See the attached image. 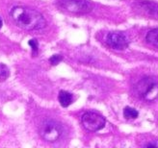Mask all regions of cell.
I'll return each mask as SVG.
<instances>
[{
	"label": "cell",
	"instance_id": "1",
	"mask_svg": "<svg viewBox=\"0 0 158 148\" xmlns=\"http://www.w3.org/2000/svg\"><path fill=\"white\" fill-rule=\"evenodd\" d=\"M11 18L15 24L24 30H41L46 26L44 18L38 11L28 7H14Z\"/></svg>",
	"mask_w": 158,
	"mask_h": 148
},
{
	"label": "cell",
	"instance_id": "2",
	"mask_svg": "<svg viewBox=\"0 0 158 148\" xmlns=\"http://www.w3.org/2000/svg\"><path fill=\"white\" fill-rule=\"evenodd\" d=\"M136 91L144 100L153 101L158 97V81L152 77L144 78L137 84Z\"/></svg>",
	"mask_w": 158,
	"mask_h": 148
},
{
	"label": "cell",
	"instance_id": "3",
	"mask_svg": "<svg viewBox=\"0 0 158 148\" xmlns=\"http://www.w3.org/2000/svg\"><path fill=\"white\" fill-rule=\"evenodd\" d=\"M39 133L44 141L54 142L58 141L62 136L63 127L59 122L52 119H47L41 124Z\"/></svg>",
	"mask_w": 158,
	"mask_h": 148
},
{
	"label": "cell",
	"instance_id": "4",
	"mask_svg": "<svg viewBox=\"0 0 158 148\" xmlns=\"http://www.w3.org/2000/svg\"><path fill=\"white\" fill-rule=\"evenodd\" d=\"M59 5L64 10L74 14H87L93 8L87 0H59Z\"/></svg>",
	"mask_w": 158,
	"mask_h": 148
},
{
	"label": "cell",
	"instance_id": "5",
	"mask_svg": "<svg viewBox=\"0 0 158 148\" xmlns=\"http://www.w3.org/2000/svg\"><path fill=\"white\" fill-rule=\"evenodd\" d=\"M81 120L84 128L91 132L99 131L105 126V118L97 113H93V112L85 113L82 115Z\"/></svg>",
	"mask_w": 158,
	"mask_h": 148
},
{
	"label": "cell",
	"instance_id": "6",
	"mask_svg": "<svg viewBox=\"0 0 158 148\" xmlns=\"http://www.w3.org/2000/svg\"><path fill=\"white\" fill-rule=\"evenodd\" d=\"M106 43L116 50H123L128 46V40L123 33H109L106 37Z\"/></svg>",
	"mask_w": 158,
	"mask_h": 148
},
{
	"label": "cell",
	"instance_id": "7",
	"mask_svg": "<svg viewBox=\"0 0 158 148\" xmlns=\"http://www.w3.org/2000/svg\"><path fill=\"white\" fill-rule=\"evenodd\" d=\"M140 9H143L144 12L148 14H153L158 13V5L152 1H141L140 2Z\"/></svg>",
	"mask_w": 158,
	"mask_h": 148
},
{
	"label": "cell",
	"instance_id": "8",
	"mask_svg": "<svg viewBox=\"0 0 158 148\" xmlns=\"http://www.w3.org/2000/svg\"><path fill=\"white\" fill-rule=\"evenodd\" d=\"M58 99H59V102H60L61 106L66 108V107H69L70 104L73 103V97L72 93H69L66 90H61L59 92Z\"/></svg>",
	"mask_w": 158,
	"mask_h": 148
},
{
	"label": "cell",
	"instance_id": "9",
	"mask_svg": "<svg viewBox=\"0 0 158 148\" xmlns=\"http://www.w3.org/2000/svg\"><path fill=\"white\" fill-rule=\"evenodd\" d=\"M146 40L148 43H151L155 47H158V28L149 31L146 36Z\"/></svg>",
	"mask_w": 158,
	"mask_h": 148
},
{
	"label": "cell",
	"instance_id": "10",
	"mask_svg": "<svg viewBox=\"0 0 158 148\" xmlns=\"http://www.w3.org/2000/svg\"><path fill=\"white\" fill-rule=\"evenodd\" d=\"M138 112L131 107H126L123 110V116L126 119H134L138 116Z\"/></svg>",
	"mask_w": 158,
	"mask_h": 148
},
{
	"label": "cell",
	"instance_id": "11",
	"mask_svg": "<svg viewBox=\"0 0 158 148\" xmlns=\"http://www.w3.org/2000/svg\"><path fill=\"white\" fill-rule=\"evenodd\" d=\"M10 75L9 68H8L5 65L0 64V82H4Z\"/></svg>",
	"mask_w": 158,
	"mask_h": 148
},
{
	"label": "cell",
	"instance_id": "12",
	"mask_svg": "<svg viewBox=\"0 0 158 148\" xmlns=\"http://www.w3.org/2000/svg\"><path fill=\"white\" fill-rule=\"evenodd\" d=\"M62 56L61 55H54V56H52L50 59H49V62L51 63V65H53V66H55V65H58L60 62L62 61Z\"/></svg>",
	"mask_w": 158,
	"mask_h": 148
},
{
	"label": "cell",
	"instance_id": "13",
	"mask_svg": "<svg viewBox=\"0 0 158 148\" xmlns=\"http://www.w3.org/2000/svg\"><path fill=\"white\" fill-rule=\"evenodd\" d=\"M29 45H31V47H32V49L34 51H37V49H38V42H37L36 40H30Z\"/></svg>",
	"mask_w": 158,
	"mask_h": 148
},
{
	"label": "cell",
	"instance_id": "14",
	"mask_svg": "<svg viewBox=\"0 0 158 148\" xmlns=\"http://www.w3.org/2000/svg\"><path fill=\"white\" fill-rule=\"evenodd\" d=\"M146 146L147 147H158V143H148Z\"/></svg>",
	"mask_w": 158,
	"mask_h": 148
},
{
	"label": "cell",
	"instance_id": "15",
	"mask_svg": "<svg viewBox=\"0 0 158 148\" xmlns=\"http://www.w3.org/2000/svg\"><path fill=\"white\" fill-rule=\"evenodd\" d=\"M2 25H3V21H2V19H1V18H0V29H1V27H2Z\"/></svg>",
	"mask_w": 158,
	"mask_h": 148
}]
</instances>
